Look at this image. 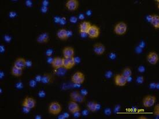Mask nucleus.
Wrapping results in <instances>:
<instances>
[{"label": "nucleus", "instance_id": "nucleus-1", "mask_svg": "<svg viewBox=\"0 0 159 119\" xmlns=\"http://www.w3.org/2000/svg\"><path fill=\"white\" fill-rule=\"evenodd\" d=\"M62 110V106L57 101L52 102L50 104L48 108V111L50 114L57 115Z\"/></svg>", "mask_w": 159, "mask_h": 119}, {"label": "nucleus", "instance_id": "nucleus-2", "mask_svg": "<svg viewBox=\"0 0 159 119\" xmlns=\"http://www.w3.org/2000/svg\"><path fill=\"white\" fill-rule=\"evenodd\" d=\"M127 30V25L124 22H119L114 26V32L118 35H123L125 34Z\"/></svg>", "mask_w": 159, "mask_h": 119}, {"label": "nucleus", "instance_id": "nucleus-3", "mask_svg": "<svg viewBox=\"0 0 159 119\" xmlns=\"http://www.w3.org/2000/svg\"><path fill=\"white\" fill-rule=\"evenodd\" d=\"M85 79V75L80 71L76 72L71 77V81L75 84H82L84 82Z\"/></svg>", "mask_w": 159, "mask_h": 119}, {"label": "nucleus", "instance_id": "nucleus-4", "mask_svg": "<svg viewBox=\"0 0 159 119\" xmlns=\"http://www.w3.org/2000/svg\"><path fill=\"white\" fill-rule=\"evenodd\" d=\"M87 34L90 39L97 38L100 35V30L99 27L95 25H91Z\"/></svg>", "mask_w": 159, "mask_h": 119}, {"label": "nucleus", "instance_id": "nucleus-5", "mask_svg": "<svg viewBox=\"0 0 159 119\" xmlns=\"http://www.w3.org/2000/svg\"><path fill=\"white\" fill-rule=\"evenodd\" d=\"M156 101V97L154 96L148 95L145 96L143 99V105L146 108L152 107Z\"/></svg>", "mask_w": 159, "mask_h": 119}, {"label": "nucleus", "instance_id": "nucleus-6", "mask_svg": "<svg viewBox=\"0 0 159 119\" xmlns=\"http://www.w3.org/2000/svg\"><path fill=\"white\" fill-rule=\"evenodd\" d=\"M63 67L65 69H71L75 65V59L72 58H63Z\"/></svg>", "mask_w": 159, "mask_h": 119}, {"label": "nucleus", "instance_id": "nucleus-7", "mask_svg": "<svg viewBox=\"0 0 159 119\" xmlns=\"http://www.w3.org/2000/svg\"><path fill=\"white\" fill-rule=\"evenodd\" d=\"M36 101L35 99L31 97H26L23 101L22 105L23 107H26L29 109H33L35 106Z\"/></svg>", "mask_w": 159, "mask_h": 119}, {"label": "nucleus", "instance_id": "nucleus-8", "mask_svg": "<svg viewBox=\"0 0 159 119\" xmlns=\"http://www.w3.org/2000/svg\"><path fill=\"white\" fill-rule=\"evenodd\" d=\"M127 83V79L123 75L117 74L114 77V84L118 86H124Z\"/></svg>", "mask_w": 159, "mask_h": 119}, {"label": "nucleus", "instance_id": "nucleus-9", "mask_svg": "<svg viewBox=\"0 0 159 119\" xmlns=\"http://www.w3.org/2000/svg\"><path fill=\"white\" fill-rule=\"evenodd\" d=\"M147 60L151 65H156L159 60V55L154 51L150 52L147 55Z\"/></svg>", "mask_w": 159, "mask_h": 119}, {"label": "nucleus", "instance_id": "nucleus-10", "mask_svg": "<svg viewBox=\"0 0 159 119\" xmlns=\"http://www.w3.org/2000/svg\"><path fill=\"white\" fill-rule=\"evenodd\" d=\"M79 4V1L77 0H69L66 2L65 6L70 11H75L78 8Z\"/></svg>", "mask_w": 159, "mask_h": 119}, {"label": "nucleus", "instance_id": "nucleus-11", "mask_svg": "<svg viewBox=\"0 0 159 119\" xmlns=\"http://www.w3.org/2000/svg\"><path fill=\"white\" fill-rule=\"evenodd\" d=\"M68 109L71 114H75L76 112H80V108L79 105L77 104L76 102H75L74 101H70L68 105Z\"/></svg>", "mask_w": 159, "mask_h": 119}, {"label": "nucleus", "instance_id": "nucleus-12", "mask_svg": "<svg viewBox=\"0 0 159 119\" xmlns=\"http://www.w3.org/2000/svg\"><path fill=\"white\" fill-rule=\"evenodd\" d=\"M93 51H94L95 54L98 55L103 54L105 52V47L104 45L101 43H95L93 45Z\"/></svg>", "mask_w": 159, "mask_h": 119}, {"label": "nucleus", "instance_id": "nucleus-13", "mask_svg": "<svg viewBox=\"0 0 159 119\" xmlns=\"http://www.w3.org/2000/svg\"><path fill=\"white\" fill-rule=\"evenodd\" d=\"M51 64L55 69L63 67V60L60 57H55L52 60Z\"/></svg>", "mask_w": 159, "mask_h": 119}, {"label": "nucleus", "instance_id": "nucleus-14", "mask_svg": "<svg viewBox=\"0 0 159 119\" xmlns=\"http://www.w3.org/2000/svg\"><path fill=\"white\" fill-rule=\"evenodd\" d=\"M14 66L20 69H25L27 66V61L23 58H18L15 60Z\"/></svg>", "mask_w": 159, "mask_h": 119}, {"label": "nucleus", "instance_id": "nucleus-15", "mask_svg": "<svg viewBox=\"0 0 159 119\" xmlns=\"http://www.w3.org/2000/svg\"><path fill=\"white\" fill-rule=\"evenodd\" d=\"M91 24L89 21H82L80 25V32L81 34H87V32L90 29V28L91 27Z\"/></svg>", "mask_w": 159, "mask_h": 119}, {"label": "nucleus", "instance_id": "nucleus-16", "mask_svg": "<svg viewBox=\"0 0 159 119\" xmlns=\"http://www.w3.org/2000/svg\"><path fill=\"white\" fill-rule=\"evenodd\" d=\"M148 20L154 27L155 28L157 29L159 28V16L157 15H150L148 17Z\"/></svg>", "mask_w": 159, "mask_h": 119}, {"label": "nucleus", "instance_id": "nucleus-17", "mask_svg": "<svg viewBox=\"0 0 159 119\" xmlns=\"http://www.w3.org/2000/svg\"><path fill=\"white\" fill-rule=\"evenodd\" d=\"M63 54L64 58L74 57V49L72 47H66L63 50Z\"/></svg>", "mask_w": 159, "mask_h": 119}, {"label": "nucleus", "instance_id": "nucleus-18", "mask_svg": "<svg viewBox=\"0 0 159 119\" xmlns=\"http://www.w3.org/2000/svg\"><path fill=\"white\" fill-rule=\"evenodd\" d=\"M57 37L60 40L67 39L69 38L68 35V32L64 28L60 29L57 31Z\"/></svg>", "mask_w": 159, "mask_h": 119}, {"label": "nucleus", "instance_id": "nucleus-19", "mask_svg": "<svg viewBox=\"0 0 159 119\" xmlns=\"http://www.w3.org/2000/svg\"><path fill=\"white\" fill-rule=\"evenodd\" d=\"M41 80L44 84H50L53 81V77L49 73H45L41 78Z\"/></svg>", "mask_w": 159, "mask_h": 119}, {"label": "nucleus", "instance_id": "nucleus-20", "mask_svg": "<svg viewBox=\"0 0 159 119\" xmlns=\"http://www.w3.org/2000/svg\"><path fill=\"white\" fill-rule=\"evenodd\" d=\"M48 40H49V35L46 33L42 34L37 38V41L40 43H47Z\"/></svg>", "mask_w": 159, "mask_h": 119}, {"label": "nucleus", "instance_id": "nucleus-21", "mask_svg": "<svg viewBox=\"0 0 159 119\" xmlns=\"http://www.w3.org/2000/svg\"><path fill=\"white\" fill-rule=\"evenodd\" d=\"M23 73V70L19 69L15 66H13L11 69V74L15 77H20Z\"/></svg>", "mask_w": 159, "mask_h": 119}, {"label": "nucleus", "instance_id": "nucleus-22", "mask_svg": "<svg viewBox=\"0 0 159 119\" xmlns=\"http://www.w3.org/2000/svg\"><path fill=\"white\" fill-rule=\"evenodd\" d=\"M87 108L90 110L91 112H95L96 111L99 107V105L97 103H96L95 102L92 101V102H90L88 103V104L87 105Z\"/></svg>", "mask_w": 159, "mask_h": 119}, {"label": "nucleus", "instance_id": "nucleus-23", "mask_svg": "<svg viewBox=\"0 0 159 119\" xmlns=\"http://www.w3.org/2000/svg\"><path fill=\"white\" fill-rule=\"evenodd\" d=\"M121 74L123 75L124 77L127 78H129V77L131 76V75H132V71H131V70L130 67H126V68H125L123 70V71H122Z\"/></svg>", "mask_w": 159, "mask_h": 119}, {"label": "nucleus", "instance_id": "nucleus-24", "mask_svg": "<svg viewBox=\"0 0 159 119\" xmlns=\"http://www.w3.org/2000/svg\"><path fill=\"white\" fill-rule=\"evenodd\" d=\"M85 96L83 95L82 94L79 93V94L77 95V96L74 99L72 100V101H74L76 102V103H83L85 101Z\"/></svg>", "mask_w": 159, "mask_h": 119}, {"label": "nucleus", "instance_id": "nucleus-25", "mask_svg": "<svg viewBox=\"0 0 159 119\" xmlns=\"http://www.w3.org/2000/svg\"><path fill=\"white\" fill-rule=\"evenodd\" d=\"M80 93L77 91H74V92H72L71 94H70V98L71 100H74L75 98L77 96V95L79 94Z\"/></svg>", "mask_w": 159, "mask_h": 119}, {"label": "nucleus", "instance_id": "nucleus-26", "mask_svg": "<svg viewBox=\"0 0 159 119\" xmlns=\"http://www.w3.org/2000/svg\"><path fill=\"white\" fill-rule=\"evenodd\" d=\"M154 114L156 116H159V105L157 104L155 107H154Z\"/></svg>", "mask_w": 159, "mask_h": 119}, {"label": "nucleus", "instance_id": "nucleus-27", "mask_svg": "<svg viewBox=\"0 0 159 119\" xmlns=\"http://www.w3.org/2000/svg\"><path fill=\"white\" fill-rule=\"evenodd\" d=\"M46 54H47V55L48 56H50L52 54V50H48V51H47V52H46Z\"/></svg>", "mask_w": 159, "mask_h": 119}, {"label": "nucleus", "instance_id": "nucleus-28", "mask_svg": "<svg viewBox=\"0 0 159 119\" xmlns=\"http://www.w3.org/2000/svg\"><path fill=\"white\" fill-rule=\"evenodd\" d=\"M138 119H147V117H145V116H140V117H138Z\"/></svg>", "mask_w": 159, "mask_h": 119}]
</instances>
